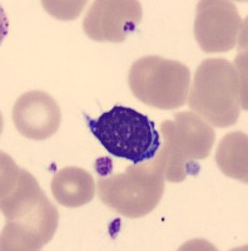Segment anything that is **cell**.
<instances>
[{
  "label": "cell",
  "instance_id": "6da1fadb",
  "mask_svg": "<svg viewBox=\"0 0 248 251\" xmlns=\"http://www.w3.org/2000/svg\"><path fill=\"white\" fill-rule=\"evenodd\" d=\"M0 206L6 224L1 231V250H40L54 236L59 214L32 174L18 167L1 153Z\"/></svg>",
  "mask_w": 248,
  "mask_h": 251
},
{
  "label": "cell",
  "instance_id": "7a4b0ae2",
  "mask_svg": "<svg viewBox=\"0 0 248 251\" xmlns=\"http://www.w3.org/2000/svg\"><path fill=\"white\" fill-rule=\"evenodd\" d=\"M163 145L154 157L164 180L182 182L200 171L197 161L209 156L216 140L212 126L194 112H178L160 125Z\"/></svg>",
  "mask_w": 248,
  "mask_h": 251
},
{
  "label": "cell",
  "instance_id": "3957f363",
  "mask_svg": "<svg viewBox=\"0 0 248 251\" xmlns=\"http://www.w3.org/2000/svg\"><path fill=\"white\" fill-rule=\"evenodd\" d=\"M188 106L208 125L225 128L237 123L243 106L241 79L233 63L208 58L200 64L188 94Z\"/></svg>",
  "mask_w": 248,
  "mask_h": 251
},
{
  "label": "cell",
  "instance_id": "277c9868",
  "mask_svg": "<svg viewBox=\"0 0 248 251\" xmlns=\"http://www.w3.org/2000/svg\"><path fill=\"white\" fill-rule=\"evenodd\" d=\"M88 126L94 137L112 156L134 165L154 158L160 147V137L153 121L146 114L124 106H114Z\"/></svg>",
  "mask_w": 248,
  "mask_h": 251
},
{
  "label": "cell",
  "instance_id": "5b68a950",
  "mask_svg": "<svg viewBox=\"0 0 248 251\" xmlns=\"http://www.w3.org/2000/svg\"><path fill=\"white\" fill-rule=\"evenodd\" d=\"M128 84L134 97L146 106L176 109L188 100L191 72L177 60L147 55L132 64Z\"/></svg>",
  "mask_w": 248,
  "mask_h": 251
},
{
  "label": "cell",
  "instance_id": "8992f818",
  "mask_svg": "<svg viewBox=\"0 0 248 251\" xmlns=\"http://www.w3.org/2000/svg\"><path fill=\"white\" fill-rule=\"evenodd\" d=\"M98 196L109 208L128 219H140L157 207L164 192V177L154 161L129 166L124 172L100 178Z\"/></svg>",
  "mask_w": 248,
  "mask_h": 251
},
{
  "label": "cell",
  "instance_id": "52a82bcc",
  "mask_svg": "<svg viewBox=\"0 0 248 251\" xmlns=\"http://www.w3.org/2000/svg\"><path fill=\"white\" fill-rule=\"evenodd\" d=\"M193 30L204 53H225L240 43L246 25L232 1L202 0L197 5Z\"/></svg>",
  "mask_w": 248,
  "mask_h": 251
},
{
  "label": "cell",
  "instance_id": "ba28073f",
  "mask_svg": "<svg viewBox=\"0 0 248 251\" xmlns=\"http://www.w3.org/2000/svg\"><path fill=\"white\" fill-rule=\"evenodd\" d=\"M143 18L142 5L135 0L93 1L83 20V30L95 42L123 43Z\"/></svg>",
  "mask_w": 248,
  "mask_h": 251
},
{
  "label": "cell",
  "instance_id": "9c48e42d",
  "mask_svg": "<svg viewBox=\"0 0 248 251\" xmlns=\"http://www.w3.org/2000/svg\"><path fill=\"white\" fill-rule=\"evenodd\" d=\"M13 121L24 137L43 141L57 133L62 112L57 100L42 91L22 94L13 107Z\"/></svg>",
  "mask_w": 248,
  "mask_h": 251
},
{
  "label": "cell",
  "instance_id": "30bf717a",
  "mask_svg": "<svg viewBox=\"0 0 248 251\" xmlns=\"http://www.w3.org/2000/svg\"><path fill=\"white\" fill-rule=\"evenodd\" d=\"M51 194L62 206L77 208L93 200L95 194L94 178L86 170L69 166L53 176Z\"/></svg>",
  "mask_w": 248,
  "mask_h": 251
},
{
  "label": "cell",
  "instance_id": "8fae6325",
  "mask_svg": "<svg viewBox=\"0 0 248 251\" xmlns=\"http://www.w3.org/2000/svg\"><path fill=\"white\" fill-rule=\"evenodd\" d=\"M216 162L225 176L248 182V137L243 132H229L217 147Z\"/></svg>",
  "mask_w": 248,
  "mask_h": 251
},
{
  "label": "cell",
  "instance_id": "7c38bea8",
  "mask_svg": "<svg viewBox=\"0 0 248 251\" xmlns=\"http://www.w3.org/2000/svg\"><path fill=\"white\" fill-rule=\"evenodd\" d=\"M44 9L58 19H75L79 17L86 1H42Z\"/></svg>",
  "mask_w": 248,
  "mask_h": 251
}]
</instances>
